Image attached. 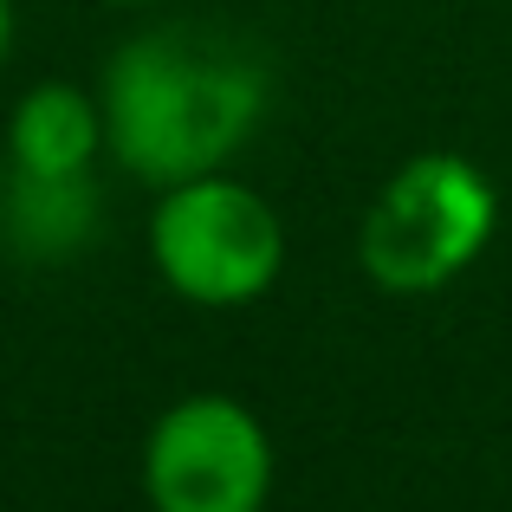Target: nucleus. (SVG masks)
<instances>
[{"label": "nucleus", "mask_w": 512, "mask_h": 512, "mask_svg": "<svg viewBox=\"0 0 512 512\" xmlns=\"http://www.w3.org/2000/svg\"><path fill=\"white\" fill-rule=\"evenodd\" d=\"M104 137L156 188L214 175L266 111V65L208 26L143 33L104 65Z\"/></svg>", "instance_id": "1"}, {"label": "nucleus", "mask_w": 512, "mask_h": 512, "mask_svg": "<svg viewBox=\"0 0 512 512\" xmlns=\"http://www.w3.org/2000/svg\"><path fill=\"white\" fill-rule=\"evenodd\" d=\"M493 221L500 195L467 156H409L363 221V273L383 292H435L487 253Z\"/></svg>", "instance_id": "2"}, {"label": "nucleus", "mask_w": 512, "mask_h": 512, "mask_svg": "<svg viewBox=\"0 0 512 512\" xmlns=\"http://www.w3.org/2000/svg\"><path fill=\"white\" fill-rule=\"evenodd\" d=\"M150 253L163 279L195 305H247L279 279L286 234L279 214L227 175L163 188V208L150 221Z\"/></svg>", "instance_id": "3"}, {"label": "nucleus", "mask_w": 512, "mask_h": 512, "mask_svg": "<svg viewBox=\"0 0 512 512\" xmlns=\"http://www.w3.org/2000/svg\"><path fill=\"white\" fill-rule=\"evenodd\" d=\"M273 487V441L234 396H188L150 428L143 493L156 512H260Z\"/></svg>", "instance_id": "4"}, {"label": "nucleus", "mask_w": 512, "mask_h": 512, "mask_svg": "<svg viewBox=\"0 0 512 512\" xmlns=\"http://www.w3.org/2000/svg\"><path fill=\"white\" fill-rule=\"evenodd\" d=\"M7 143L20 175H91V156L104 143V104L78 85H39L20 98Z\"/></svg>", "instance_id": "5"}, {"label": "nucleus", "mask_w": 512, "mask_h": 512, "mask_svg": "<svg viewBox=\"0 0 512 512\" xmlns=\"http://www.w3.org/2000/svg\"><path fill=\"white\" fill-rule=\"evenodd\" d=\"M98 221V188L91 175H20L13 169L7 195H0V227H7L13 253L26 260H65L91 240Z\"/></svg>", "instance_id": "6"}, {"label": "nucleus", "mask_w": 512, "mask_h": 512, "mask_svg": "<svg viewBox=\"0 0 512 512\" xmlns=\"http://www.w3.org/2000/svg\"><path fill=\"white\" fill-rule=\"evenodd\" d=\"M7 46H13V7L0 0V65H7Z\"/></svg>", "instance_id": "7"}, {"label": "nucleus", "mask_w": 512, "mask_h": 512, "mask_svg": "<svg viewBox=\"0 0 512 512\" xmlns=\"http://www.w3.org/2000/svg\"><path fill=\"white\" fill-rule=\"evenodd\" d=\"M117 7H137V0H117Z\"/></svg>", "instance_id": "8"}]
</instances>
